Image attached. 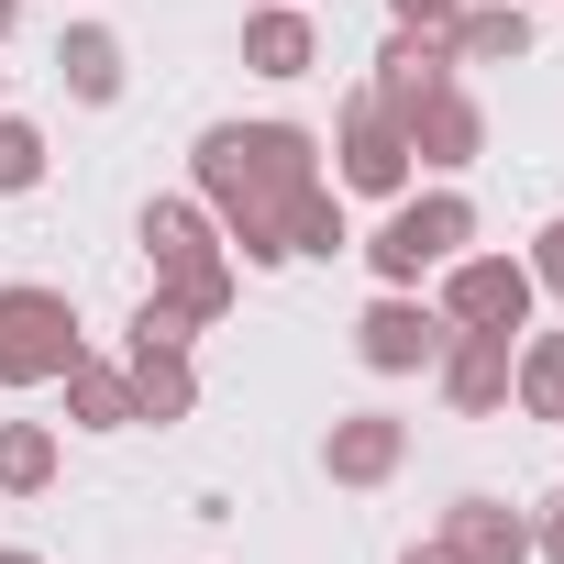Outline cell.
I'll return each instance as SVG.
<instances>
[{"mask_svg": "<svg viewBox=\"0 0 564 564\" xmlns=\"http://www.w3.org/2000/svg\"><path fill=\"white\" fill-rule=\"evenodd\" d=\"M56 89H67L78 111H111V100H122V34H111V23H67V34H56Z\"/></svg>", "mask_w": 564, "mask_h": 564, "instance_id": "2e32d148", "label": "cell"}, {"mask_svg": "<svg viewBox=\"0 0 564 564\" xmlns=\"http://www.w3.org/2000/svg\"><path fill=\"white\" fill-rule=\"evenodd\" d=\"M232 289H243V265H232V254H221V265H188V276H155V300H166L188 333H210V322L232 311Z\"/></svg>", "mask_w": 564, "mask_h": 564, "instance_id": "ffe728a7", "label": "cell"}, {"mask_svg": "<svg viewBox=\"0 0 564 564\" xmlns=\"http://www.w3.org/2000/svg\"><path fill=\"white\" fill-rule=\"evenodd\" d=\"M23 188H45V122L0 111V199H23Z\"/></svg>", "mask_w": 564, "mask_h": 564, "instance_id": "44dd1931", "label": "cell"}, {"mask_svg": "<svg viewBox=\"0 0 564 564\" xmlns=\"http://www.w3.org/2000/svg\"><path fill=\"white\" fill-rule=\"evenodd\" d=\"M509 344H520V333H454V344L432 355V388H443L454 421H498V410H509Z\"/></svg>", "mask_w": 564, "mask_h": 564, "instance_id": "ba28073f", "label": "cell"}, {"mask_svg": "<svg viewBox=\"0 0 564 564\" xmlns=\"http://www.w3.org/2000/svg\"><path fill=\"white\" fill-rule=\"evenodd\" d=\"M553 432H564V410H553Z\"/></svg>", "mask_w": 564, "mask_h": 564, "instance_id": "f1b7e54d", "label": "cell"}, {"mask_svg": "<svg viewBox=\"0 0 564 564\" xmlns=\"http://www.w3.org/2000/svg\"><path fill=\"white\" fill-rule=\"evenodd\" d=\"M399 133H410V166H432V177H465V166L487 155V100H476L465 78H443L432 100H410V111H399Z\"/></svg>", "mask_w": 564, "mask_h": 564, "instance_id": "52a82bcc", "label": "cell"}, {"mask_svg": "<svg viewBox=\"0 0 564 564\" xmlns=\"http://www.w3.org/2000/svg\"><path fill=\"white\" fill-rule=\"evenodd\" d=\"M133 232H144V265H155V276H188V265H221V254H232L199 188H188V199H144Z\"/></svg>", "mask_w": 564, "mask_h": 564, "instance_id": "8fae6325", "label": "cell"}, {"mask_svg": "<svg viewBox=\"0 0 564 564\" xmlns=\"http://www.w3.org/2000/svg\"><path fill=\"white\" fill-rule=\"evenodd\" d=\"M531 300H542V289H531L520 254H476V243H465V254L443 265V300H432V311H443L454 333H531Z\"/></svg>", "mask_w": 564, "mask_h": 564, "instance_id": "5b68a950", "label": "cell"}, {"mask_svg": "<svg viewBox=\"0 0 564 564\" xmlns=\"http://www.w3.org/2000/svg\"><path fill=\"white\" fill-rule=\"evenodd\" d=\"M56 465H67L56 421H0V498H45Z\"/></svg>", "mask_w": 564, "mask_h": 564, "instance_id": "ac0fdd59", "label": "cell"}, {"mask_svg": "<svg viewBox=\"0 0 564 564\" xmlns=\"http://www.w3.org/2000/svg\"><path fill=\"white\" fill-rule=\"evenodd\" d=\"M443 78H454V45H443L432 23H399V34L377 45V78H366V89H377L388 111H410V100H432Z\"/></svg>", "mask_w": 564, "mask_h": 564, "instance_id": "9a60e30c", "label": "cell"}, {"mask_svg": "<svg viewBox=\"0 0 564 564\" xmlns=\"http://www.w3.org/2000/svg\"><path fill=\"white\" fill-rule=\"evenodd\" d=\"M12 23H23V0H0V45H12Z\"/></svg>", "mask_w": 564, "mask_h": 564, "instance_id": "83f0119b", "label": "cell"}, {"mask_svg": "<svg viewBox=\"0 0 564 564\" xmlns=\"http://www.w3.org/2000/svg\"><path fill=\"white\" fill-rule=\"evenodd\" d=\"M443 45H454V78L465 67H520L531 56V0H465L443 23Z\"/></svg>", "mask_w": 564, "mask_h": 564, "instance_id": "5bb4252c", "label": "cell"}, {"mask_svg": "<svg viewBox=\"0 0 564 564\" xmlns=\"http://www.w3.org/2000/svg\"><path fill=\"white\" fill-rule=\"evenodd\" d=\"M388 12H399V23H432V34H443V23L465 12V0H388Z\"/></svg>", "mask_w": 564, "mask_h": 564, "instance_id": "d4e9b609", "label": "cell"}, {"mask_svg": "<svg viewBox=\"0 0 564 564\" xmlns=\"http://www.w3.org/2000/svg\"><path fill=\"white\" fill-rule=\"evenodd\" d=\"M122 377H133V421H188L199 410V366H188V344H144V333H122Z\"/></svg>", "mask_w": 564, "mask_h": 564, "instance_id": "7c38bea8", "label": "cell"}, {"mask_svg": "<svg viewBox=\"0 0 564 564\" xmlns=\"http://www.w3.org/2000/svg\"><path fill=\"white\" fill-rule=\"evenodd\" d=\"M399 564H454V553H443V542H410V553H399Z\"/></svg>", "mask_w": 564, "mask_h": 564, "instance_id": "484cf974", "label": "cell"}, {"mask_svg": "<svg viewBox=\"0 0 564 564\" xmlns=\"http://www.w3.org/2000/svg\"><path fill=\"white\" fill-rule=\"evenodd\" d=\"M520 265H531V289H542V300H564V221H542Z\"/></svg>", "mask_w": 564, "mask_h": 564, "instance_id": "603a6c76", "label": "cell"}, {"mask_svg": "<svg viewBox=\"0 0 564 564\" xmlns=\"http://www.w3.org/2000/svg\"><path fill=\"white\" fill-rule=\"evenodd\" d=\"M333 188L344 199H399L410 188V133H399V111L377 100V89H355L344 111H333Z\"/></svg>", "mask_w": 564, "mask_h": 564, "instance_id": "277c9868", "label": "cell"}, {"mask_svg": "<svg viewBox=\"0 0 564 564\" xmlns=\"http://www.w3.org/2000/svg\"><path fill=\"white\" fill-rule=\"evenodd\" d=\"M531 553H542V564H564V487L542 498V520H531Z\"/></svg>", "mask_w": 564, "mask_h": 564, "instance_id": "cb8c5ba5", "label": "cell"}, {"mask_svg": "<svg viewBox=\"0 0 564 564\" xmlns=\"http://www.w3.org/2000/svg\"><path fill=\"white\" fill-rule=\"evenodd\" d=\"M432 542H443L454 564H531V520H520L509 498H476V487L443 509V531H432Z\"/></svg>", "mask_w": 564, "mask_h": 564, "instance_id": "4fadbf2b", "label": "cell"}, {"mask_svg": "<svg viewBox=\"0 0 564 564\" xmlns=\"http://www.w3.org/2000/svg\"><path fill=\"white\" fill-rule=\"evenodd\" d=\"M300 254H322V265H333V254H355V221H344V188H333V177H322V188H311V210H300Z\"/></svg>", "mask_w": 564, "mask_h": 564, "instance_id": "7402d4cb", "label": "cell"}, {"mask_svg": "<svg viewBox=\"0 0 564 564\" xmlns=\"http://www.w3.org/2000/svg\"><path fill=\"white\" fill-rule=\"evenodd\" d=\"M78 355H89L78 300L45 289V276H12V289H0V388H56Z\"/></svg>", "mask_w": 564, "mask_h": 564, "instance_id": "3957f363", "label": "cell"}, {"mask_svg": "<svg viewBox=\"0 0 564 564\" xmlns=\"http://www.w3.org/2000/svg\"><path fill=\"white\" fill-rule=\"evenodd\" d=\"M410 465V421L399 410H344L333 432H322V476L333 487H388Z\"/></svg>", "mask_w": 564, "mask_h": 564, "instance_id": "9c48e42d", "label": "cell"}, {"mask_svg": "<svg viewBox=\"0 0 564 564\" xmlns=\"http://www.w3.org/2000/svg\"><path fill=\"white\" fill-rule=\"evenodd\" d=\"M454 344V322L421 300V289H377L366 300V322H355V355H366V377H432V355Z\"/></svg>", "mask_w": 564, "mask_h": 564, "instance_id": "8992f818", "label": "cell"}, {"mask_svg": "<svg viewBox=\"0 0 564 564\" xmlns=\"http://www.w3.org/2000/svg\"><path fill=\"white\" fill-rule=\"evenodd\" d=\"M56 388H67V421H78V432H133V377H122V366L78 355Z\"/></svg>", "mask_w": 564, "mask_h": 564, "instance_id": "e0dca14e", "label": "cell"}, {"mask_svg": "<svg viewBox=\"0 0 564 564\" xmlns=\"http://www.w3.org/2000/svg\"><path fill=\"white\" fill-rule=\"evenodd\" d=\"M465 243H476V199H465V188H421V199L399 188L388 221H377L355 254L377 265V289H421V276H443Z\"/></svg>", "mask_w": 564, "mask_h": 564, "instance_id": "7a4b0ae2", "label": "cell"}, {"mask_svg": "<svg viewBox=\"0 0 564 564\" xmlns=\"http://www.w3.org/2000/svg\"><path fill=\"white\" fill-rule=\"evenodd\" d=\"M243 67L276 78V89L311 78V67H322V23H311V0H254V12H243Z\"/></svg>", "mask_w": 564, "mask_h": 564, "instance_id": "30bf717a", "label": "cell"}, {"mask_svg": "<svg viewBox=\"0 0 564 564\" xmlns=\"http://www.w3.org/2000/svg\"><path fill=\"white\" fill-rule=\"evenodd\" d=\"M0 564H45V553H34V542H0Z\"/></svg>", "mask_w": 564, "mask_h": 564, "instance_id": "4316f807", "label": "cell"}, {"mask_svg": "<svg viewBox=\"0 0 564 564\" xmlns=\"http://www.w3.org/2000/svg\"><path fill=\"white\" fill-rule=\"evenodd\" d=\"M509 410H531V421L564 410V333H520L509 344Z\"/></svg>", "mask_w": 564, "mask_h": 564, "instance_id": "d6986e66", "label": "cell"}, {"mask_svg": "<svg viewBox=\"0 0 564 564\" xmlns=\"http://www.w3.org/2000/svg\"><path fill=\"white\" fill-rule=\"evenodd\" d=\"M188 188L210 199L232 265H289L300 254V210L322 188V133L311 122H210L188 144Z\"/></svg>", "mask_w": 564, "mask_h": 564, "instance_id": "6da1fadb", "label": "cell"}]
</instances>
